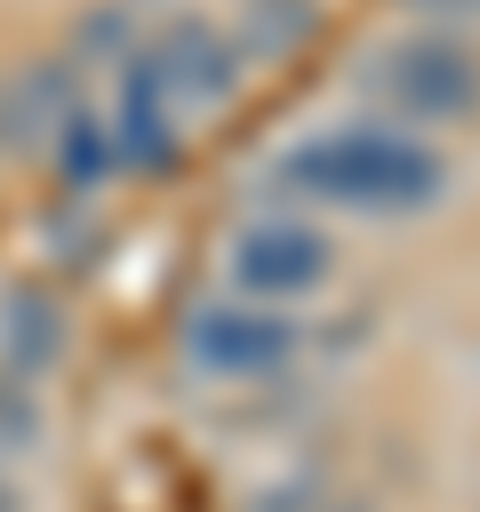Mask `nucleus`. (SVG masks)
<instances>
[{"label": "nucleus", "instance_id": "1", "mask_svg": "<svg viewBox=\"0 0 480 512\" xmlns=\"http://www.w3.org/2000/svg\"><path fill=\"white\" fill-rule=\"evenodd\" d=\"M272 184L296 200H336L360 216H408L448 192V160L400 128H328L272 160Z\"/></svg>", "mask_w": 480, "mask_h": 512}, {"label": "nucleus", "instance_id": "2", "mask_svg": "<svg viewBox=\"0 0 480 512\" xmlns=\"http://www.w3.org/2000/svg\"><path fill=\"white\" fill-rule=\"evenodd\" d=\"M352 80L368 104H384L392 120H416V128H448V120L480 112V48L456 32H408V40L376 48Z\"/></svg>", "mask_w": 480, "mask_h": 512}, {"label": "nucleus", "instance_id": "3", "mask_svg": "<svg viewBox=\"0 0 480 512\" xmlns=\"http://www.w3.org/2000/svg\"><path fill=\"white\" fill-rule=\"evenodd\" d=\"M224 272H232V288H248L264 304H304L312 288H328L336 240L304 216H256L224 240Z\"/></svg>", "mask_w": 480, "mask_h": 512}, {"label": "nucleus", "instance_id": "4", "mask_svg": "<svg viewBox=\"0 0 480 512\" xmlns=\"http://www.w3.org/2000/svg\"><path fill=\"white\" fill-rule=\"evenodd\" d=\"M184 352H192L200 376H232V384L280 376V368L304 352V320L264 312V304H200V312L184 320Z\"/></svg>", "mask_w": 480, "mask_h": 512}, {"label": "nucleus", "instance_id": "5", "mask_svg": "<svg viewBox=\"0 0 480 512\" xmlns=\"http://www.w3.org/2000/svg\"><path fill=\"white\" fill-rule=\"evenodd\" d=\"M144 64L160 72L168 104H224L240 88V48L216 24H200V16H168V32L152 40Z\"/></svg>", "mask_w": 480, "mask_h": 512}, {"label": "nucleus", "instance_id": "6", "mask_svg": "<svg viewBox=\"0 0 480 512\" xmlns=\"http://www.w3.org/2000/svg\"><path fill=\"white\" fill-rule=\"evenodd\" d=\"M312 40V0H248V48L256 56H288Z\"/></svg>", "mask_w": 480, "mask_h": 512}, {"label": "nucleus", "instance_id": "7", "mask_svg": "<svg viewBox=\"0 0 480 512\" xmlns=\"http://www.w3.org/2000/svg\"><path fill=\"white\" fill-rule=\"evenodd\" d=\"M416 24H432V32H464V24H480V0H400Z\"/></svg>", "mask_w": 480, "mask_h": 512}, {"label": "nucleus", "instance_id": "8", "mask_svg": "<svg viewBox=\"0 0 480 512\" xmlns=\"http://www.w3.org/2000/svg\"><path fill=\"white\" fill-rule=\"evenodd\" d=\"M328 512H360V504H328Z\"/></svg>", "mask_w": 480, "mask_h": 512}]
</instances>
